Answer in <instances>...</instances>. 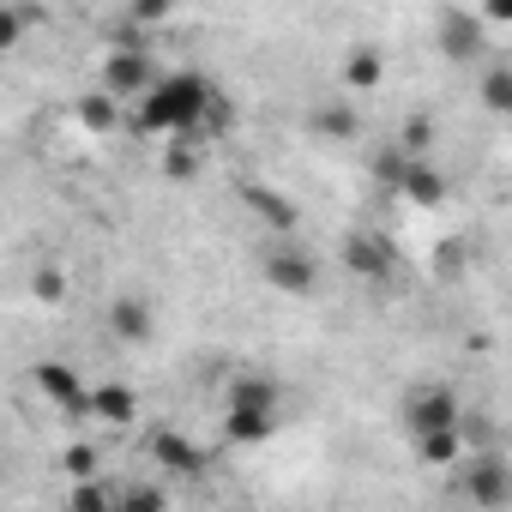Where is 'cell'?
Wrapping results in <instances>:
<instances>
[{"label":"cell","mask_w":512,"mask_h":512,"mask_svg":"<svg viewBox=\"0 0 512 512\" xmlns=\"http://www.w3.org/2000/svg\"><path fill=\"white\" fill-rule=\"evenodd\" d=\"M211 91H217V85H211L205 73H193V67L157 73V85L139 97V127L157 133V139H199Z\"/></svg>","instance_id":"obj_1"},{"label":"cell","mask_w":512,"mask_h":512,"mask_svg":"<svg viewBox=\"0 0 512 512\" xmlns=\"http://www.w3.org/2000/svg\"><path fill=\"white\" fill-rule=\"evenodd\" d=\"M458 494L470 506H482V512H500L512 500V464H506V452L488 446L476 458H458Z\"/></svg>","instance_id":"obj_2"},{"label":"cell","mask_w":512,"mask_h":512,"mask_svg":"<svg viewBox=\"0 0 512 512\" xmlns=\"http://www.w3.org/2000/svg\"><path fill=\"white\" fill-rule=\"evenodd\" d=\"M260 272H266V284H272L278 296H296V302L320 290V260H314L308 247H296V241H266Z\"/></svg>","instance_id":"obj_3"},{"label":"cell","mask_w":512,"mask_h":512,"mask_svg":"<svg viewBox=\"0 0 512 512\" xmlns=\"http://www.w3.org/2000/svg\"><path fill=\"white\" fill-rule=\"evenodd\" d=\"M157 85V61H151V49H139V43H115L109 55H103V97L109 103H139L145 91Z\"/></svg>","instance_id":"obj_4"},{"label":"cell","mask_w":512,"mask_h":512,"mask_svg":"<svg viewBox=\"0 0 512 512\" xmlns=\"http://www.w3.org/2000/svg\"><path fill=\"white\" fill-rule=\"evenodd\" d=\"M404 428H410V440H422V434H458V398H452V386H440V380L416 386L410 404H404Z\"/></svg>","instance_id":"obj_5"},{"label":"cell","mask_w":512,"mask_h":512,"mask_svg":"<svg viewBox=\"0 0 512 512\" xmlns=\"http://www.w3.org/2000/svg\"><path fill=\"white\" fill-rule=\"evenodd\" d=\"M31 386H37L61 416L91 422V386L79 380V368H67V362H31Z\"/></svg>","instance_id":"obj_6"},{"label":"cell","mask_w":512,"mask_h":512,"mask_svg":"<svg viewBox=\"0 0 512 512\" xmlns=\"http://www.w3.org/2000/svg\"><path fill=\"white\" fill-rule=\"evenodd\" d=\"M151 332H157L151 302H145L139 290H121V296L109 302V338H121V344H151Z\"/></svg>","instance_id":"obj_7"},{"label":"cell","mask_w":512,"mask_h":512,"mask_svg":"<svg viewBox=\"0 0 512 512\" xmlns=\"http://www.w3.org/2000/svg\"><path fill=\"white\" fill-rule=\"evenodd\" d=\"M151 458H157V470H169L175 482H193V476L205 470V452H199L187 434H175V428H157V434H151Z\"/></svg>","instance_id":"obj_8"},{"label":"cell","mask_w":512,"mask_h":512,"mask_svg":"<svg viewBox=\"0 0 512 512\" xmlns=\"http://www.w3.org/2000/svg\"><path fill=\"white\" fill-rule=\"evenodd\" d=\"M440 55L446 61H476L482 55V19L464 13V7H446L440 13Z\"/></svg>","instance_id":"obj_9"},{"label":"cell","mask_w":512,"mask_h":512,"mask_svg":"<svg viewBox=\"0 0 512 512\" xmlns=\"http://www.w3.org/2000/svg\"><path fill=\"white\" fill-rule=\"evenodd\" d=\"M91 422H103V428H133V422H139L133 386H127V380H97V386H91Z\"/></svg>","instance_id":"obj_10"},{"label":"cell","mask_w":512,"mask_h":512,"mask_svg":"<svg viewBox=\"0 0 512 512\" xmlns=\"http://www.w3.org/2000/svg\"><path fill=\"white\" fill-rule=\"evenodd\" d=\"M344 266H350V278L380 284V278H392V247L380 235H344Z\"/></svg>","instance_id":"obj_11"},{"label":"cell","mask_w":512,"mask_h":512,"mask_svg":"<svg viewBox=\"0 0 512 512\" xmlns=\"http://www.w3.org/2000/svg\"><path fill=\"white\" fill-rule=\"evenodd\" d=\"M410 205H440L446 199V175L428 163V157H404V169H398V181H392Z\"/></svg>","instance_id":"obj_12"},{"label":"cell","mask_w":512,"mask_h":512,"mask_svg":"<svg viewBox=\"0 0 512 512\" xmlns=\"http://www.w3.org/2000/svg\"><path fill=\"white\" fill-rule=\"evenodd\" d=\"M241 199H247V211L260 217V223H272V229H278V241H290V229H296V205H290L284 193H272V187H260V181H247V187H241Z\"/></svg>","instance_id":"obj_13"},{"label":"cell","mask_w":512,"mask_h":512,"mask_svg":"<svg viewBox=\"0 0 512 512\" xmlns=\"http://www.w3.org/2000/svg\"><path fill=\"white\" fill-rule=\"evenodd\" d=\"M272 434H278L272 410H223V440L229 446H266Z\"/></svg>","instance_id":"obj_14"},{"label":"cell","mask_w":512,"mask_h":512,"mask_svg":"<svg viewBox=\"0 0 512 512\" xmlns=\"http://www.w3.org/2000/svg\"><path fill=\"white\" fill-rule=\"evenodd\" d=\"M278 380L272 374H235L229 380V410H272L278 416Z\"/></svg>","instance_id":"obj_15"},{"label":"cell","mask_w":512,"mask_h":512,"mask_svg":"<svg viewBox=\"0 0 512 512\" xmlns=\"http://www.w3.org/2000/svg\"><path fill=\"white\" fill-rule=\"evenodd\" d=\"M380 79H386V55H380V49H368V43H356V49L344 55V91H356V97H362V91H374Z\"/></svg>","instance_id":"obj_16"},{"label":"cell","mask_w":512,"mask_h":512,"mask_svg":"<svg viewBox=\"0 0 512 512\" xmlns=\"http://www.w3.org/2000/svg\"><path fill=\"white\" fill-rule=\"evenodd\" d=\"M314 133H320V139L350 145V139L362 133V121H356V109H350V103H320V109H314Z\"/></svg>","instance_id":"obj_17"},{"label":"cell","mask_w":512,"mask_h":512,"mask_svg":"<svg viewBox=\"0 0 512 512\" xmlns=\"http://www.w3.org/2000/svg\"><path fill=\"white\" fill-rule=\"evenodd\" d=\"M79 127H85V133H115V127H121V103H109L103 91L79 97Z\"/></svg>","instance_id":"obj_18"},{"label":"cell","mask_w":512,"mask_h":512,"mask_svg":"<svg viewBox=\"0 0 512 512\" xmlns=\"http://www.w3.org/2000/svg\"><path fill=\"white\" fill-rule=\"evenodd\" d=\"M410 446H416V458L434 464V470H452V464L464 458V440H458V434H422V440H410Z\"/></svg>","instance_id":"obj_19"},{"label":"cell","mask_w":512,"mask_h":512,"mask_svg":"<svg viewBox=\"0 0 512 512\" xmlns=\"http://www.w3.org/2000/svg\"><path fill=\"white\" fill-rule=\"evenodd\" d=\"M115 512H169V494L157 482H127L115 494Z\"/></svg>","instance_id":"obj_20"},{"label":"cell","mask_w":512,"mask_h":512,"mask_svg":"<svg viewBox=\"0 0 512 512\" xmlns=\"http://www.w3.org/2000/svg\"><path fill=\"white\" fill-rule=\"evenodd\" d=\"M163 175L169 181H193L199 175V145L193 139H169L163 145Z\"/></svg>","instance_id":"obj_21"},{"label":"cell","mask_w":512,"mask_h":512,"mask_svg":"<svg viewBox=\"0 0 512 512\" xmlns=\"http://www.w3.org/2000/svg\"><path fill=\"white\" fill-rule=\"evenodd\" d=\"M67 512H115V488H103V482H73Z\"/></svg>","instance_id":"obj_22"},{"label":"cell","mask_w":512,"mask_h":512,"mask_svg":"<svg viewBox=\"0 0 512 512\" xmlns=\"http://www.w3.org/2000/svg\"><path fill=\"white\" fill-rule=\"evenodd\" d=\"M31 25H37V13H31V7H0V55L19 49Z\"/></svg>","instance_id":"obj_23"},{"label":"cell","mask_w":512,"mask_h":512,"mask_svg":"<svg viewBox=\"0 0 512 512\" xmlns=\"http://www.w3.org/2000/svg\"><path fill=\"white\" fill-rule=\"evenodd\" d=\"M482 103L494 109V115H506L512 109V67L500 61V67H488V79H482Z\"/></svg>","instance_id":"obj_24"},{"label":"cell","mask_w":512,"mask_h":512,"mask_svg":"<svg viewBox=\"0 0 512 512\" xmlns=\"http://www.w3.org/2000/svg\"><path fill=\"white\" fill-rule=\"evenodd\" d=\"M428 145H434V121H428V115H410V121L398 127V151H404V157H422Z\"/></svg>","instance_id":"obj_25"},{"label":"cell","mask_w":512,"mask_h":512,"mask_svg":"<svg viewBox=\"0 0 512 512\" xmlns=\"http://www.w3.org/2000/svg\"><path fill=\"white\" fill-rule=\"evenodd\" d=\"M61 464H67V476H73V482H97V452H91L85 440H73V446L61 452Z\"/></svg>","instance_id":"obj_26"},{"label":"cell","mask_w":512,"mask_h":512,"mask_svg":"<svg viewBox=\"0 0 512 512\" xmlns=\"http://www.w3.org/2000/svg\"><path fill=\"white\" fill-rule=\"evenodd\" d=\"M31 296H37V302H49V308H55V302H61V296H67V278H61V272H55V266H37V272H31Z\"/></svg>","instance_id":"obj_27"}]
</instances>
